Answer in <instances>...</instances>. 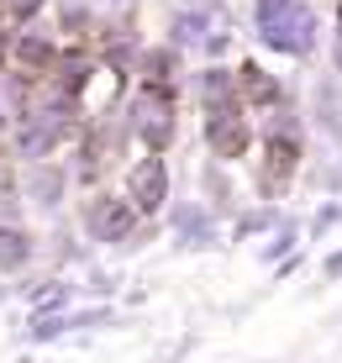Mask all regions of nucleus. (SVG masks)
Masks as SVG:
<instances>
[{"label":"nucleus","mask_w":342,"mask_h":363,"mask_svg":"<svg viewBox=\"0 0 342 363\" xmlns=\"http://www.w3.org/2000/svg\"><path fill=\"white\" fill-rule=\"evenodd\" d=\"M137 190H143V206H158V200H163V169L148 164L143 174H137Z\"/></svg>","instance_id":"3"},{"label":"nucleus","mask_w":342,"mask_h":363,"mask_svg":"<svg viewBox=\"0 0 342 363\" xmlns=\"http://www.w3.org/2000/svg\"><path fill=\"white\" fill-rule=\"evenodd\" d=\"M221 27H226L221 11H216V16L200 11V16H180V27H174V32H180V43H221Z\"/></svg>","instance_id":"2"},{"label":"nucleus","mask_w":342,"mask_h":363,"mask_svg":"<svg viewBox=\"0 0 342 363\" xmlns=\"http://www.w3.org/2000/svg\"><path fill=\"white\" fill-rule=\"evenodd\" d=\"M253 21H258V37L280 53H306L316 43V16L300 0H258Z\"/></svg>","instance_id":"1"}]
</instances>
